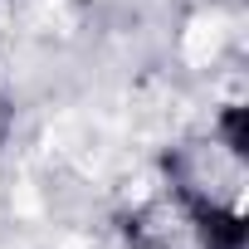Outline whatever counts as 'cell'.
I'll list each match as a JSON object with an SVG mask.
<instances>
[{"mask_svg":"<svg viewBox=\"0 0 249 249\" xmlns=\"http://www.w3.org/2000/svg\"><path fill=\"white\" fill-rule=\"evenodd\" d=\"M196 220H200V234L210 239V249H239L244 244V220L234 210H220V205H196Z\"/></svg>","mask_w":249,"mask_h":249,"instance_id":"1","label":"cell"},{"mask_svg":"<svg viewBox=\"0 0 249 249\" xmlns=\"http://www.w3.org/2000/svg\"><path fill=\"white\" fill-rule=\"evenodd\" d=\"M220 132H225L230 152L244 157V152H249V112H244V107H230V112L220 117Z\"/></svg>","mask_w":249,"mask_h":249,"instance_id":"2","label":"cell"},{"mask_svg":"<svg viewBox=\"0 0 249 249\" xmlns=\"http://www.w3.org/2000/svg\"><path fill=\"white\" fill-rule=\"evenodd\" d=\"M5 127H10V107H5V98H0V137H5Z\"/></svg>","mask_w":249,"mask_h":249,"instance_id":"3","label":"cell"}]
</instances>
